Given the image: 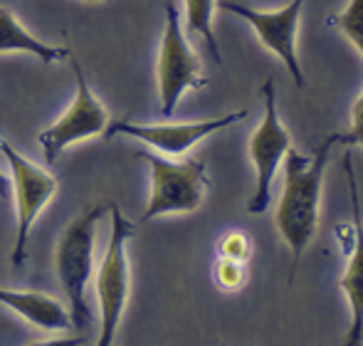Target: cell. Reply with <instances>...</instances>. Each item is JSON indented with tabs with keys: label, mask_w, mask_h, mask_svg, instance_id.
Returning <instances> with one entry per match:
<instances>
[{
	"label": "cell",
	"mask_w": 363,
	"mask_h": 346,
	"mask_svg": "<svg viewBox=\"0 0 363 346\" xmlns=\"http://www.w3.org/2000/svg\"><path fill=\"white\" fill-rule=\"evenodd\" d=\"M336 144H339V134H331L329 139L321 141L314 156H304L294 149H289L284 156V191L274 213V223L291 252L289 282H294L296 267L319 228L321 186H324L331 149Z\"/></svg>",
	"instance_id": "1"
},
{
	"label": "cell",
	"mask_w": 363,
	"mask_h": 346,
	"mask_svg": "<svg viewBox=\"0 0 363 346\" xmlns=\"http://www.w3.org/2000/svg\"><path fill=\"white\" fill-rule=\"evenodd\" d=\"M109 208L104 206H91L82 216H77L67 225L57 242V252H55V267H57L60 284L65 289V297L69 302V319H72L74 329H89L91 312L86 304V284L94 272V238L96 225L104 218Z\"/></svg>",
	"instance_id": "2"
},
{
	"label": "cell",
	"mask_w": 363,
	"mask_h": 346,
	"mask_svg": "<svg viewBox=\"0 0 363 346\" xmlns=\"http://www.w3.org/2000/svg\"><path fill=\"white\" fill-rule=\"evenodd\" d=\"M111 233L109 245L96 269V297H99L101 329L96 346H111L119 332L126 302L131 292V267H129V240L134 238V223L121 216L119 206L111 203Z\"/></svg>",
	"instance_id": "3"
},
{
	"label": "cell",
	"mask_w": 363,
	"mask_h": 346,
	"mask_svg": "<svg viewBox=\"0 0 363 346\" xmlns=\"http://www.w3.org/2000/svg\"><path fill=\"white\" fill-rule=\"evenodd\" d=\"M139 159H144L151 169V196L146 211L141 213V223L171 213H193L203 206L211 186L203 161H171L151 151H139Z\"/></svg>",
	"instance_id": "4"
},
{
	"label": "cell",
	"mask_w": 363,
	"mask_h": 346,
	"mask_svg": "<svg viewBox=\"0 0 363 346\" xmlns=\"http://www.w3.org/2000/svg\"><path fill=\"white\" fill-rule=\"evenodd\" d=\"M0 154L8 161L10 193H13V198H15V216H18L10 262H13L15 269H20L25 264V257H28L30 230H33L40 213H43L45 208H48V203L55 198L60 183L52 173H48L43 166L25 159L20 151H15L13 144L5 141L3 136H0Z\"/></svg>",
	"instance_id": "5"
},
{
	"label": "cell",
	"mask_w": 363,
	"mask_h": 346,
	"mask_svg": "<svg viewBox=\"0 0 363 346\" xmlns=\"http://www.w3.org/2000/svg\"><path fill=\"white\" fill-rule=\"evenodd\" d=\"M158 96H161V114L173 116L181 96L188 89H203L201 60L188 45L181 28V15L176 5H166V30H163L161 50H158Z\"/></svg>",
	"instance_id": "6"
},
{
	"label": "cell",
	"mask_w": 363,
	"mask_h": 346,
	"mask_svg": "<svg viewBox=\"0 0 363 346\" xmlns=\"http://www.w3.org/2000/svg\"><path fill=\"white\" fill-rule=\"evenodd\" d=\"M262 99H264V116L255 134L250 136V156H252L255 171H257V186H255L252 198L247 201V213L262 216L272 201V183L282 166L284 156L291 149V136L282 126L277 111V89L274 79L269 77L262 84Z\"/></svg>",
	"instance_id": "7"
},
{
	"label": "cell",
	"mask_w": 363,
	"mask_h": 346,
	"mask_svg": "<svg viewBox=\"0 0 363 346\" xmlns=\"http://www.w3.org/2000/svg\"><path fill=\"white\" fill-rule=\"evenodd\" d=\"M69 60H72V72H74V82H77L74 99H72V104L67 106V111H65L52 126L40 131V136H38L48 164H55V161L60 159V154H62L65 149H69L72 144H77V141L104 134L106 126H109V114H106L104 104L96 99L94 91L86 84L79 60H74V57H69Z\"/></svg>",
	"instance_id": "8"
},
{
	"label": "cell",
	"mask_w": 363,
	"mask_h": 346,
	"mask_svg": "<svg viewBox=\"0 0 363 346\" xmlns=\"http://www.w3.org/2000/svg\"><path fill=\"white\" fill-rule=\"evenodd\" d=\"M218 8L247 20L255 28V33H257V38L262 40L264 48L272 50L284 62L294 84L299 89H304L306 77L299 65V57H296V33H299V18L304 0H289V5H284L279 10H257L250 8V5L235 3V0H218Z\"/></svg>",
	"instance_id": "9"
},
{
	"label": "cell",
	"mask_w": 363,
	"mask_h": 346,
	"mask_svg": "<svg viewBox=\"0 0 363 346\" xmlns=\"http://www.w3.org/2000/svg\"><path fill=\"white\" fill-rule=\"evenodd\" d=\"M247 116V111H233V114L218 116V119L206 121H186V124H134V121H109L104 136L114 139V136H129V139L144 141L146 146L161 151L166 156H183L198 144V141L208 139L220 129L238 124Z\"/></svg>",
	"instance_id": "10"
},
{
	"label": "cell",
	"mask_w": 363,
	"mask_h": 346,
	"mask_svg": "<svg viewBox=\"0 0 363 346\" xmlns=\"http://www.w3.org/2000/svg\"><path fill=\"white\" fill-rule=\"evenodd\" d=\"M344 171L349 178V196H351V245H349V264L346 272L341 274V289L346 294V302L351 309V327L344 339V346H363V216H361V196H359V181L354 171V156L346 151L344 156Z\"/></svg>",
	"instance_id": "11"
},
{
	"label": "cell",
	"mask_w": 363,
	"mask_h": 346,
	"mask_svg": "<svg viewBox=\"0 0 363 346\" xmlns=\"http://www.w3.org/2000/svg\"><path fill=\"white\" fill-rule=\"evenodd\" d=\"M0 304L13 309L18 317L45 332H65L72 327L69 312L62 304L45 292H25V289H3L0 287Z\"/></svg>",
	"instance_id": "12"
},
{
	"label": "cell",
	"mask_w": 363,
	"mask_h": 346,
	"mask_svg": "<svg viewBox=\"0 0 363 346\" xmlns=\"http://www.w3.org/2000/svg\"><path fill=\"white\" fill-rule=\"evenodd\" d=\"M0 52H28L43 60L45 65L72 57L69 48H55V45H48L30 35L18 20V15L5 5H0Z\"/></svg>",
	"instance_id": "13"
},
{
	"label": "cell",
	"mask_w": 363,
	"mask_h": 346,
	"mask_svg": "<svg viewBox=\"0 0 363 346\" xmlns=\"http://www.w3.org/2000/svg\"><path fill=\"white\" fill-rule=\"evenodd\" d=\"M218 0H186V23L188 30L196 35H201L206 40L208 50H211V57L220 65V48L216 40V30H213V15H216Z\"/></svg>",
	"instance_id": "14"
},
{
	"label": "cell",
	"mask_w": 363,
	"mask_h": 346,
	"mask_svg": "<svg viewBox=\"0 0 363 346\" xmlns=\"http://www.w3.org/2000/svg\"><path fill=\"white\" fill-rule=\"evenodd\" d=\"M326 23L339 28L341 33L351 40V45L363 55V0H351L344 13L334 15V18H329Z\"/></svg>",
	"instance_id": "15"
},
{
	"label": "cell",
	"mask_w": 363,
	"mask_h": 346,
	"mask_svg": "<svg viewBox=\"0 0 363 346\" xmlns=\"http://www.w3.org/2000/svg\"><path fill=\"white\" fill-rule=\"evenodd\" d=\"M216 279L223 289H240L247 279V267L245 262H238V260H228L220 257L216 264Z\"/></svg>",
	"instance_id": "16"
},
{
	"label": "cell",
	"mask_w": 363,
	"mask_h": 346,
	"mask_svg": "<svg viewBox=\"0 0 363 346\" xmlns=\"http://www.w3.org/2000/svg\"><path fill=\"white\" fill-rule=\"evenodd\" d=\"M218 252H220V257L238 260V262H247L252 247H250V240L242 235V233H230V235H225L223 240H220Z\"/></svg>",
	"instance_id": "17"
},
{
	"label": "cell",
	"mask_w": 363,
	"mask_h": 346,
	"mask_svg": "<svg viewBox=\"0 0 363 346\" xmlns=\"http://www.w3.org/2000/svg\"><path fill=\"white\" fill-rule=\"evenodd\" d=\"M339 144L363 146V91L354 101V109H351V131L349 134H339Z\"/></svg>",
	"instance_id": "18"
},
{
	"label": "cell",
	"mask_w": 363,
	"mask_h": 346,
	"mask_svg": "<svg viewBox=\"0 0 363 346\" xmlns=\"http://www.w3.org/2000/svg\"><path fill=\"white\" fill-rule=\"evenodd\" d=\"M86 339V334L82 337H67V339H50V342H33L30 346H82Z\"/></svg>",
	"instance_id": "19"
},
{
	"label": "cell",
	"mask_w": 363,
	"mask_h": 346,
	"mask_svg": "<svg viewBox=\"0 0 363 346\" xmlns=\"http://www.w3.org/2000/svg\"><path fill=\"white\" fill-rule=\"evenodd\" d=\"M10 196V178L3 176V171H0V198H8Z\"/></svg>",
	"instance_id": "20"
},
{
	"label": "cell",
	"mask_w": 363,
	"mask_h": 346,
	"mask_svg": "<svg viewBox=\"0 0 363 346\" xmlns=\"http://www.w3.org/2000/svg\"><path fill=\"white\" fill-rule=\"evenodd\" d=\"M86 3H101V0H86Z\"/></svg>",
	"instance_id": "21"
}]
</instances>
